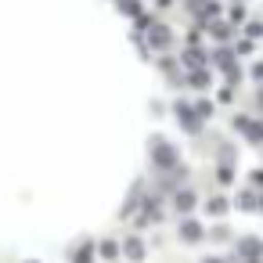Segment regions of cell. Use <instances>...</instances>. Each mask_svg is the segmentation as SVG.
<instances>
[{"label": "cell", "instance_id": "cell-1", "mask_svg": "<svg viewBox=\"0 0 263 263\" xmlns=\"http://www.w3.org/2000/svg\"><path fill=\"white\" fill-rule=\"evenodd\" d=\"M184 238H198V223H184Z\"/></svg>", "mask_w": 263, "mask_h": 263}, {"label": "cell", "instance_id": "cell-2", "mask_svg": "<svg viewBox=\"0 0 263 263\" xmlns=\"http://www.w3.org/2000/svg\"><path fill=\"white\" fill-rule=\"evenodd\" d=\"M256 80H263V65H256Z\"/></svg>", "mask_w": 263, "mask_h": 263}, {"label": "cell", "instance_id": "cell-3", "mask_svg": "<svg viewBox=\"0 0 263 263\" xmlns=\"http://www.w3.org/2000/svg\"><path fill=\"white\" fill-rule=\"evenodd\" d=\"M259 205H263V202H259Z\"/></svg>", "mask_w": 263, "mask_h": 263}]
</instances>
